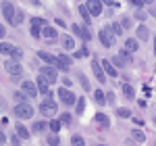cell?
I'll use <instances>...</instances> for the list:
<instances>
[{
  "label": "cell",
  "instance_id": "obj_49",
  "mask_svg": "<svg viewBox=\"0 0 156 146\" xmlns=\"http://www.w3.org/2000/svg\"><path fill=\"white\" fill-rule=\"evenodd\" d=\"M4 142H6V138H4V134L0 132V146H4Z\"/></svg>",
  "mask_w": 156,
  "mask_h": 146
},
{
  "label": "cell",
  "instance_id": "obj_43",
  "mask_svg": "<svg viewBox=\"0 0 156 146\" xmlns=\"http://www.w3.org/2000/svg\"><path fill=\"white\" fill-rule=\"evenodd\" d=\"M129 4H131V6H135V9L140 11V9L144 6V0H129Z\"/></svg>",
  "mask_w": 156,
  "mask_h": 146
},
{
  "label": "cell",
  "instance_id": "obj_51",
  "mask_svg": "<svg viewBox=\"0 0 156 146\" xmlns=\"http://www.w3.org/2000/svg\"><path fill=\"white\" fill-rule=\"evenodd\" d=\"M144 4H152V0H144Z\"/></svg>",
  "mask_w": 156,
  "mask_h": 146
},
{
  "label": "cell",
  "instance_id": "obj_8",
  "mask_svg": "<svg viewBox=\"0 0 156 146\" xmlns=\"http://www.w3.org/2000/svg\"><path fill=\"white\" fill-rule=\"evenodd\" d=\"M40 75H44V77L48 79V84H54V82H58V69H56V67L44 65V67L40 69Z\"/></svg>",
  "mask_w": 156,
  "mask_h": 146
},
{
  "label": "cell",
  "instance_id": "obj_41",
  "mask_svg": "<svg viewBox=\"0 0 156 146\" xmlns=\"http://www.w3.org/2000/svg\"><path fill=\"white\" fill-rule=\"evenodd\" d=\"M121 25H123V29H129V27H131V19H129V17H123V19H121Z\"/></svg>",
  "mask_w": 156,
  "mask_h": 146
},
{
  "label": "cell",
  "instance_id": "obj_32",
  "mask_svg": "<svg viewBox=\"0 0 156 146\" xmlns=\"http://www.w3.org/2000/svg\"><path fill=\"white\" fill-rule=\"evenodd\" d=\"M11 59H12V61H19V63H21V59H23V50L19 48V46H15V50H12V54H11Z\"/></svg>",
  "mask_w": 156,
  "mask_h": 146
},
{
  "label": "cell",
  "instance_id": "obj_3",
  "mask_svg": "<svg viewBox=\"0 0 156 146\" xmlns=\"http://www.w3.org/2000/svg\"><path fill=\"white\" fill-rule=\"evenodd\" d=\"M40 113H42L44 117H54V115L58 113V104H56L52 98H46V100L40 102Z\"/></svg>",
  "mask_w": 156,
  "mask_h": 146
},
{
  "label": "cell",
  "instance_id": "obj_36",
  "mask_svg": "<svg viewBox=\"0 0 156 146\" xmlns=\"http://www.w3.org/2000/svg\"><path fill=\"white\" fill-rule=\"evenodd\" d=\"M108 29H110L115 36H121V34H123V25H121V23H112L110 27H108Z\"/></svg>",
  "mask_w": 156,
  "mask_h": 146
},
{
  "label": "cell",
  "instance_id": "obj_33",
  "mask_svg": "<svg viewBox=\"0 0 156 146\" xmlns=\"http://www.w3.org/2000/svg\"><path fill=\"white\" fill-rule=\"evenodd\" d=\"M119 57H121V59H123L125 63H127V65H129V63H133V59H131V52H129V50H125V48H123V50L119 52Z\"/></svg>",
  "mask_w": 156,
  "mask_h": 146
},
{
  "label": "cell",
  "instance_id": "obj_16",
  "mask_svg": "<svg viewBox=\"0 0 156 146\" xmlns=\"http://www.w3.org/2000/svg\"><path fill=\"white\" fill-rule=\"evenodd\" d=\"M94 121L102 127V130H108L110 127V119H108L106 113H96V117H94Z\"/></svg>",
  "mask_w": 156,
  "mask_h": 146
},
{
  "label": "cell",
  "instance_id": "obj_21",
  "mask_svg": "<svg viewBox=\"0 0 156 146\" xmlns=\"http://www.w3.org/2000/svg\"><path fill=\"white\" fill-rule=\"evenodd\" d=\"M150 38V29L146 27V23H142V25H137V40H148Z\"/></svg>",
  "mask_w": 156,
  "mask_h": 146
},
{
  "label": "cell",
  "instance_id": "obj_50",
  "mask_svg": "<svg viewBox=\"0 0 156 146\" xmlns=\"http://www.w3.org/2000/svg\"><path fill=\"white\" fill-rule=\"evenodd\" d=\"M115 0H102V4H112Z\"/></svg>",
  "mask_w": 156,
  "mask_h": 146
},
{
  "label": "cell",
  "instance_id": "obj_2",
  "mask_svg": "<svg viewBox=\"0 0 156 146\" xmlns=\"http://www.w3.org/2000/svg\"><path fill=\"white\" fill-rule=\"evenodd\" d=\"M34 107L29 104V102H19V104H15V109H12V115L17 117V119H31L34 117Z\"/></svg>",
  "mask_w": 156,
  "mask_h": 146
},
{
  "label": "cell",
  "instance_id": "obj_28",
  "mask_svg": "<svg viewBox=\"0 0 156 146\" xmlns=\"http://www.w3.org/2000/svg\"><path fill=\"white\" fill-rule=\"evenodd\" d=\"M46 127H48V125H46V121H36L31 130H34V134H42V132H44Z\"/></svg>",
  "mask_w": 156,
  "mask_h": 146
},
{
  "label": "cell",
  "instance_id": "obj_39",
  "mask_svg": "<svg viewBox=\"0 0 156 146\" xmlns=\"http://www.w3.org/2000/svg\"><path fill=\"white\" fill-rule=\"evenodd\" d=\"M12 98H15V100H17V104H19V102H27V100H25V94L23 92H21V90H19V92H12Z\"/></svg>",
  "mask_w": 156,
  "mask_h": 146
},
{
  "label": "cell",
  "instance_id": "obj_31",
  "mask_svg": "<svg viewBox=\"0 0 156 146\" xmlns=\"http://www.w3.org/2000/svg\"><path fill=\"white\" fill-rule=\"evenodd\" d=\"M110 63H112V65H115V67H117V69H123V67H125V65H127V63L123 61V59H121L119 54H117V57H112V59H110Z\"/></svg>",
  "mask_w": 156,
  "mask_h": 146
},
{
  "label": "cell",
  "instance_id": "obj_12",
  "mask_svg": "<svg viewBox=\"0 0 156 146\" xmlns=\"http://www.w3.org/2000/svg\"><path fill=\"white\" fill-rule=\"evenodd\" d=\"M36 86H37V92L40 94H44V96L48 98V94H50V84H48V79L44 77V75H40L36 79Z\"/></svg>",
  "mask_w": 156,
  "mask_h": 146
},
{
  "label": "cell",
  "instance_id": "obj_22",
  "mask_svg": "<svg viewBox=\"0 0 156 146\" xmlns=\"http://www.w3.org/2000/svg\"><path fill=\"white\" fill-rule=\"evenodd\" d=\"M123 96L127 98V100H133L135 98V88L129 84H123Z\"/></svg>",
  "mask_w": 156,
  "mask_h": 146
},
{
  "label": "cell",
  "instance_id": "obj_7",
  "mask_svg": "<svg viewBox=\"0 0 156 146\" xmlns=\"http://www.w3.org/2000/svg\"><path fill=\"white\" fill-rule=\"evenodd\" d=\"M71 29H73V34H75V36H79L83 42H90V40H92V31H90V27H87V25L75 23V25H71Z\"/></svg>",
  "mask_w": 156,
  "mask_h": 146
},
{
  "label": "cell",
  "instance_id": "obj_47",
  "mask_svg": "<svg viewBox=\"0 0 156 146\" xmlns=\"http://www.w3.org/2000/svg\"><path fill=\"white\" fill-rule=\"evenodd\" d=\"M106 102H115V94L112 92H106Z\"/></svg>",
  "mask_w": 156,
  "mask_h": 146
},
{
  "label": "cell",
  "instance_id": "obj_11",
  "mask_svg": "<svg viewBox=\"0 0 156 146\" xmlns=\"http://www.w3.org/2000/svg\"><path fill=\"white\" fill-rule=\"evenodd\" d=\"M37 57H40V61H44L46 65H50V67H56V65H58V57L50 54V52H46V50H40Z\"/></svg>",
  "mask_w": 156,
  "mask_h": 146
},
{
  "label": "cell",
  "instance_id": "obj_38",
  "mask_svg": "<svg viewBox=\"0 0 156 146\" xmlns=\"http://www.w3.org/2000/svg\"><path fill=\"white\" fill-rule=\"evenodd\" d=\"M29 23L31 25H40V27H48V25H46V19H42V17H31Z\"/></svg>",
  "mask_w": 156,
  "mask_h": 146
},
{
  "label": "cell",
  "instance_id": "obj_37",
  "mask_svg": "<svg viewBox=\"0 0 156 146\" xmlns=\"http://www.w3.org/2000/svg\"><path fill=\"white\" fill-rule=\"evenodd\" d=\"M23 19H25V13L17 9V15H15V21H12V25H21V23H23Z\"/></svg>",
  "mask_w": 156,
  "mask_h": 146
},
{
  "label": "cell",
  "instance_id": "obj_5",
  "mask_svg": "<svg viewBox=\"0 0 156 146\" xmlns=\"http://www.w3.org/2000/svg\"><path fill=\"white\" fill-rule=\"evenodd\" d=\"M58 98H60V102L65 104V107H73V104H77V96L73 94L69 88H58Z\"/></svg>",
  "mask_w": 156,
  "mask_h": 146
},
{
  "label": "cell",
  "instance_id": "obj_52",
  "mask_svg": "<svg viewBox=\"0 0 156 146\" xmlns=\"http://www.w3.org/2000/svg\"><path fill=\"white\" fill-rule=\"evenodd\" d=\"M154 54H156V38H154Z\"/></svg>",
  "mask_w": 156,
  "mask_h": 146
},
{
  "label": "cell",
  "instance_id": "obj_40",
  "mask_svg": "<svg viewBox=\"0 0 156 146\" xmlns=\"http://www.w3.org/2000/svg\"><path fill=\"white\" fill-rule=\"evenodd\" d=\"M79 82H81V88H83V90H90V88H92V86H90V82H87V77H85V75H79Z\"/></svg>",
  "mask_w": 156,
  "mask_h": 146
},
{
  "label": "cell",
  "instance_id": "obj_42",
  "mask_svg": "<svg viewBox=\"0 0 156 146\" xmlns=\"http://www.w3.org/2000/svg\"><path fill=\"white\" fill-rule=\"evenodd\" d=\"M146 17H148V13H144L142 9L135 13V19H137V21H146Z\"/></svg>",
  "mask_w": 156,
  "mask_h": 146
},
{
  "label": "cell",
  "instance_id": "obj_19",
  "mask_svg": "<svg viewBox=\"0 0 156 146\" xmlns=\"http://www.w3.org/2000/svg\"><path fill=\"white\" fill-rule=\"evenodd\" d=\"M131 138H133V142H137V144L146 142V134L140 130V127H133V130H131Z\"/></svg>",
  "mask_w": 156,
  "mask_h": 146
},
{
  "label": "cell",
  "instance_id": "obj_15",
  "mask_svg": "<svg viewBox=\"0 0 156 146\" xmlns=\"http://www.w3.org/2000/svg\"><path fill=\"white\" fill-rule=\"evenodd\" d=\"M100 65H102V69H104V73H106V75H110L112 79L117 77V67H115L112 63L108 61V59H104V61H100Z\"/></svg>",
  "mask_w": 156,
  "mask_h": 146
},
{
  "label": "cell",
  "instance_id": "obj_30",
  "mask_svg": "<svg viewBox=\"0 0 156 146\" xmlns=\"http://www.w3.org/2000/svg\"><path fill=\"white\" fill-rule=\"evenodd\" d=\"M83 111H85V100H83V96H79V98H77V104H75V113L81 115Z\"/></svg>",
  "mask_w": 156,
  "mask_h": 146
},
{
  "label": "cell",
  "instance_id": "obj_29",
  "mask_svg": "<svg viewBox=\"0 0 156 146\" xmlns=\"http://www.w3.org/2000/svg\"><path fill=\"white\" fill-rule=\"evenodd\" d=\"M71 144H73V146H85V140H83L79 134H73V136H71Z\"/></svg>",
  "mask_w": 156,
  "mask_h": 146
},
{
  "label": "cell",
  "instance_id": "obj_34",
  "mask_svg": "<svg viewBox=\"0 0 156 146\" xmlns=\"http://www.w3.org/2000/svg\"><path fill=\"white\" fill-rule=\"evenodd\" d=\"M29 31H31V36H34V38H42L44 27H40V25H31V27H29Z\"/></svg>",
  "mask_w": 156,
  "mask_h": 146
},
{
  "label": "cell",
  "instance_id": "obj_26",
  "mask_svg": "<svg viewBox=\"0 0 156 146\" xmlns=\"http://www.w3.org/2000/svg\"><path fill=\"white\" fill-rule=\"evenodd\" d=\"M79 15H81V19L85 21V25H90L92 23V15H90V11H87V6H79Z\"/></svg>",
  "mask_w": 156,
  "mask_h": 146
},
{
  "label": "cell",
  "instance_id": "obj_24",
  "mask_svg": "<svg viewBox=\"0 0 156 146\" xmlns=\"http://www.w3.org/2000/svg\"><path fill=\"white\" fill-rule=\"evenodd\" d=\"M12 50H15V46H12V44H9V42H0V54H6V57H11Z\"/></svg>",
  "mask_w": 156,
  "mask_h": 146
},
{
  "label": "cell",
  "instance_id": "obj_17",
  "mask_svg": "<svg viewBox=\"0 0 156 146\" xmlns=\"http://www.w3.org/2000/svg\"><path fill=\"white\" fill-rule=\"evenodd\" d=\"M15 134L19 136L21 140H27V138H29V130L25 127L23 123H17V125H15Z\"/></svg>",
  "mask_w": 156,
  "mask_h": 146
},
{
  "label": "cell",
  "instance_id": "obj_45",
  "mask_svg": "<svg viewBox=\"0 0 156 146\" xmlns=\"http://www.w3.org/2000/svg\"><path fill=\"white\" fill-rule=\"evenodd\" d=\"M19 142H21V138H19L17 134H15V136H11V144H12V146H19Z\"/></svg>",
  "mask_w": 156,
  "mask_h": 146
},
{
  "label": "cell",
  "instance_id": "obj_1",
  "mask_svg": "<svg viewBox=\"0 0 156 146\" xmlns=\"http://www.w3.org/2000/svg\"><path fill=\"white\" fill-rule=\"evenodd\" d=\"M4 69H6V73L11 75L12 82H23V67H21V63L19 61H12V59H9V61L4 63Z\"/></svg>",
  "mask_w": 156,
  "mask_h": 146
},
{
  "label": "cell",
  "instance_id": "obj_48",
  "mask_svg": "<svg viewBox=\"0 0 156 146\" xmlns=\"http://www.w3.org/2000/svg\"><path fill=\"white\" fill-rule=\"evenodd\" d=\"M4 36H6V29H4V25L0 23V40H2V38H4Z\"/></svg>",
  "mask_w": 156,
  "mask_h": 146
},
{
  "label": "cell",
  "instance_id": "obj_44",
  "mask_svg": "<svg viewBox=\"0 0 156 146\" xmlns=\"http://www.w3.org/2000/svg\"><path fill=\"white\" fill-rule=\"evenodd\" d=\"M60 123H62V125H69V123H71V115L62 113V117H60Z\"/></svg>",
  "mask_w": 156,
  "mask_h": 146
},
{
  "label": "cell",
  "instance_id": "obj_46",
  "mask_svg": "<svg viewBox=\"0 0 156 146\" xmlns=\"http://www.w3.org/2000/svg\"><path fill=\"white\" fill-rule=\"evenodd\" d=\"M71 79H69V77H62V86H65V88H71Z\"/></svg>",
  "mask_w": 156,
  "mask_h": 146
},
{
  "label": "cell",
  "instance_id": "obj_4",
  "mask_svg": "<svg viewBox=\"0 0 156 146\" xmlns=\"http://www.w3.org/2000/svg\"><path fill=\"white\" fill-rule=\"evenodd\" d=\"M115 34L108 29V27H102L100 31H98V40H100V44L104 46V48H112L115 46Z\"/></svg>",
  "mask_w": 156,
  "mask_h": 146
},
{
  "label": "cell",
  "instance_id": "obj_9",
  "mask_svg": "<svg viewBox=\"0 0 156 146\" xmlns=\"http://www.w3.org/2000/svg\"><path fill=\"white\" fill-rule=\"evenodd\" d=\"M21 92H23L25 96H29V98H36L37 96L36 82H31V79H23V82H21Z\"/></svg>",
  "mask_w": 156,
  "mask_h": 146
},
{
  "label": "cell",
  "instance_id": "obj_35",
  "mask_svg": "<svg viewBox=\"0 0 156 146\" xmlns=\"http://www.w3.org/2000/svg\"><path fill=\"white\" fill-rule=\"evenodd\" d=\"M117 115H119L121 119H129V117H131V111L125 109V107H121V109H117Z\"/></svg>",
  "mask_w": 156,
  "mask_h": 146
},
{
  "label": "cell",
  "instance_id": "obj_14",
  "mask_svg": "<svg viewBox=\"0 0 156 146\" xmlns=\"http://www.w3.org/2000/svg\"><path fill=\"white\" fill-rule=\"evenodd\" d=\"M60 44H62V50H67V52H73V50H75V40H73L69 34H62Z\"/></svg>",
  "mask_w": 156,
  "mask_h": 146
},
{
  "label": "cell",
  "instance_id": "obj_23",
  "mask_svg": "<svg viewBox=\"0 0 156 146\" xmlns=\"http://www.w3.org/2000/svg\"><path fill=\"white\" fill-rule=\"evenodd\" d=\"M60 127H62V123H60V119H50L48 121V130L52 132V134H58Z\"/></svg>",
  "mask_w": 156,
  "mask_h": 146
},
{
  "label": "cell",
  "instance_id": "obj_13",
  "mask_svg": "<svg viewBox=\"0 0 156 146\" xmlns=\"http://www.w3.org/2000/svg\"><path fill=\"white\" fill-rule=\"evenodd\" d=\"M92 71H94V75H96V79L100 82V84L108 82V79H106V73H104L102 65H100V61H94V63H92Z\"/></svg>",
  "mask_w": 156,
  "mask_h": 146
},
{
  "label": "cell",
  "instance_id": "obj_18",
  "mask_svg": "<svg viewBox=\"0 0 156 146\" xmlns=\"http://www.w3.org/2000/svg\"><path fill=\"white\" fill-rule=\"evenodd\" d=\"M137 44H140V40H137V38H127V40H125V50H129V52L133 54L135 50L140 48Z\"/></svg>",
  "mask_w": 156,
  "mask_h": 146
},
{
  "label": "cell",
  "instance_id": "obj_53",
  "mask_svg": "<svg viewBox=\"0 0 156 146\" xmlns=\"http://www.w3.org/2000/svg\"><path fill=\"white\" fill-rule=\"evenodd\" d=\"M98 146H106V144H98Z\"/></svg>",
  "mask_w": 156,
  "mask_h": 146
},
{
  "label": "cell",
  "instance_id": "obj_27",
  "mask_svg": "<svg viewBox=\"0 0 156 146\" xmlns=\"http://www.w3.org/2000/svg\"><path fill=\"white\" fill-rule=\"evenodd\" d=\"M94 100H96L100 107H102V104H106V92H102V90H96V92H94Z\"/></svg>",
  "mask_w": 156,
  "mask_h": 146
},
{
  "label": "cell",
  "instance_id": "obj_20",
  "mask_svg": "<svg viewBox=\"0 0 156 146\" xmlns=\"http://www.w3.org/2000/svg\"><path fill=\"white\" fill-rule=\"evenodd\" d=\"M42 38H46V40H56L58 38V31L54 29V27H44V31H42Z\"/></svg>",
  "mask_w": 156,
  "mask_h": 146
},
{
  "label": "cell",
  "instance_id": "obj_10",
  "mask_svg": "<svg viewBox=\"0 0 156 146\" xmlns=\"http://www.w3.org/2000/svg\"><path fill=\"white\" fill-rule=\"evenodd\" d=\"M85 6H87V11H90L92 17H100L104 4H102V0H87V2H85Z\"/></svg>",
  "mask_w": 156,
  "mask_h": 146
},
{
  "label": "cell",
  "instance_id": "obj_6",
  "mask_svg": "<svg viewBox=\"0 0 156 146\" xmlns=\"http://www.w3.org/2000/svg\"><path fill=\"white\" fill-rule=\"evenodd\" d=\"M0 11H2V15H4V19H6V21L12 25V21H15V15H17V9L12 6V2H9V0H2V2H0Z\"/></svg>",
  "mask_w": 156,
  "mask_h": 146
},
{
  "label": "cell",
  "instance_id": "obj_25",
  "mask_svg": "<svg viewBox=\"0 0 156 146\" xmlns=\"http://www.w3.org/2000/svg\"><path fill=\"white\" fill-rule=\"evenodd\" d=\"M46 144H48V146H60L58 134H52V132H50V134L46 136Z\"/></svg>",
  "mask_w": 156,
  "mask_h": 146
}]
</instances>
